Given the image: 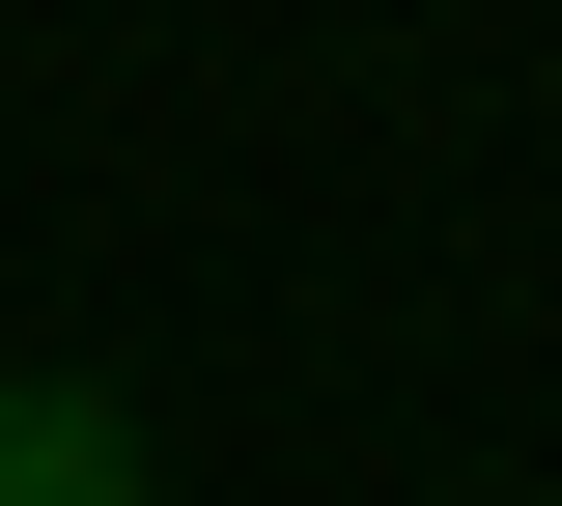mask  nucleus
Instances as JSON below:
<instances>
[{
    "label": "nucleus",
    "mask_w": 562,
    "mask_h": 506,
    "mask_svg": "<svg viewBox=\"0 0 562 506\" xmlns=\"http://www.w3.org/2000/svg\"><path fill=\"white\" fill-rule=\"evenodd\" d=\"M0 506H140V423L113 394H0Z\"/></svg>",
    "instance_id": "nucleus-1"
}]
</instances>
